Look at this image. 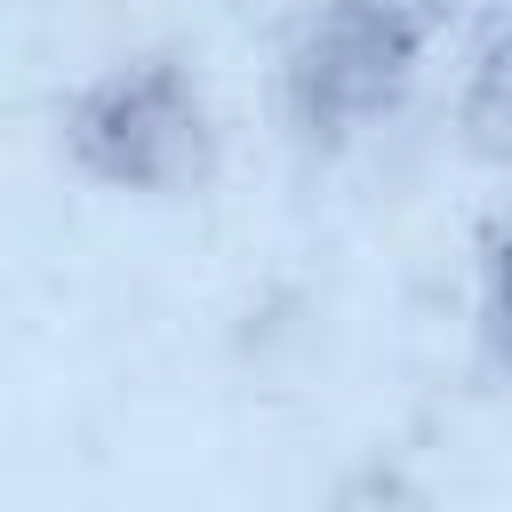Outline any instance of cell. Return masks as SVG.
I'll use <instances>...</instances> for the list:
<instances>
[{"label":"cell","instance_id":"obj_4","mask_svg":"<svg viewBox=\"0 0 512 512\" xmlns=\"http://www.w3.org/2000/svg\"><path fill=\"white\" fill-rule=\"evenodd\" d=\"M320 512H432V496H424L400 464H360V472H344V480L320 496Z\"/></svg>","mask_w":512,"mask_h":512},{"label":"cell","instance_id":"obj_5","mask_svg":"<svg viewBox=\"0 0 512 512\" xmlns=\"http://www.w3.org/2000/svg\"><path fill=\"white\" fill-rule=\"evenodd\" d=\"M480 344L496 368H512V232L488 256V288H480Z\"/></svg>","mask_w":512,"mask_h":512},{"label":"cell","instance_id":"obj_3","mask_svg":"<svg viewBox=\"0 0 512 512\" xmlns=\"http://www.w3.org/2000/svg\"><path fill=\"white\" fill-rule=\"evenodd\" d=\"M456 128H464V144L488 160V168H512V16H504V32L480 48V64H472V80H464V104H456Z\"/></svg>","mask_w":512,"mask_h":512},{"label":"cell","instance_id":"obj_2","mask_svg":"<svg viewBox=\"0 0 512 512\" xmlns=\"http://www.w3.org/2000/svg\"><path fill=\"white\" fill-rule=\"evenodd\" d=\"M448 0H320L288 40L280 104L304 144H336L400 104L424 40L440 32Z\"/></svg>","mask_w":512,"mask_h":512},{"label":"cell","instance_id":"obj_1","mask_svg":"<svg viewBox=\"0 0 512 512\" xmlns=\"http://www.w3.org/2000/svg\"><path fill=\"white\" fill-rule=\"evenodd\" d=\"M64 152L80 176L112 184V192H192L216 168V128H208V96L184 64L168 56H136L96 72L72 112H64Z\"/></svg>","mask_w":512,"mask_h":512}]
</instances>
